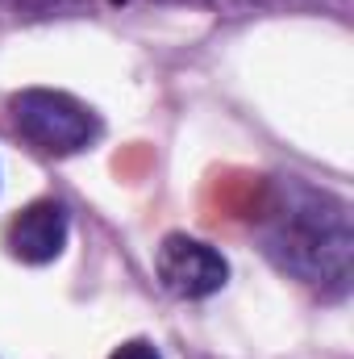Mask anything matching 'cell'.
I'll return each mask as SVG.
<instances>
[{
  "instance_id": "cell-1",
  "label": "cell",
  "mask_w": 354,
  "mask_h": 359,
  "mask_svg": "<svg viewBox=\"0 0 354 359\" xmlns=\"http://www.w3.org/2000/svg\"><path fill=\"white\" fill-rule=\"evenodd\" d=\"M267 251L288 271L309 284H334L338 292L351 280V217L346 205L313 192L304 184H288L271 209Z\"/></svg>"
},
{
  "instance_id": "cell-2",
  "label": "cell",
  "mask_w": 354,
  "mask_h": 359,
  "mask_svg": "<svg viewBox=\"0 0 354 359\" xmlns=\"http://www.w3.org/2000/svg\"><path fill=\"white\" fill-rule=\"evenodd\" d=\"M13 126L46 155H76L100 134V121L84 100L55 88H25L8 100Z\"/></svg>"
},
{
  "instance_id": "cell-3",
  "label": "cell",
  "mask_w": 354,
  "mask_h": 359,
  "mask_svg": "<svg viewBox=\"0 0 354 359\" xmlns=\"http://www.w3.org/2000/svg\"><path fill=\"white\" fill-rule=\"evenodd\" d=\"M155 268L159 280L167 284V292H176L183 301H200V297H213L217 288H225L229 280V264L221 251H213L208 243L200 238H187V234H167L159 255H155Z\"/></svg>"
},
{
  "instance_id": "cell-4",
  "label": "cell",
  "mask_w": 354,
  "mask_h": 359,
  "mask_svg": "<svg viewBox=\"0 0 354 359\" xmlns=\"http://www.w3.org/2000/svg\"><path fill=\"white\" fill-rule=\"evenodd\" d=\"M67 230H71V222H67V209H63L59 201H34V205H25V209L8 222L4 247H8L13 259L38 268V264H50V259L63 255Z\"/></svg>"
},
{
  "instance_id": "cell-5",
  "label": "cell",
  "mask_w": 354,
  "mask_h": 359,
  "mask_svg": "<svg viewBox=\"0 0 354 359\" xmlns=\"http://www.w3.org/2000/svg\"><path fill=\"white\" fill-rule=\"evenodd\" d=\"M108 359H163V355H159V351H155L150 343L134 339V343H121V347H117V351H113Z\"/></svg>"
}]
</instances>
